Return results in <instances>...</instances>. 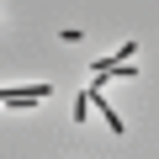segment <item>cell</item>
<instances>
[{"label":"cell","instance_id":"cell-1","mask_svg":"<svg viewBox=\"0 0 159 159\" xmlns=\"http://www.w3.org/2000/svg\"><path fill=\"white\" fill-rule=\"evenodd\" d=\"M138 74V43H122L117 58H96L90 64V80L96 85H106V80H133Z\"/></svg>","mask_w":159,"mask_h":159},{"label":"cell","instance_id":"cell-2","mask_svg":"<svg viewBox=\"0 0 159 159\" xmlns=\"http://www.w3.org/2000/svg\"><path fill=\"white\" fill-rule=\"evenodd\" d=\"M53 96V85H11V90H0V101H6L11 111L16 106H37V101H48Z\"/></svg>","mask_w":159,"mask_h":159},{"label":"cell","instance_id":"cell-3","mask_svg":"<svg viewBox=\"0 0 159 159\" xmlns=\"http://www.w3.org/2000/svg\"><path fill=\"white\" fill-rule=\"evenodd\" d=\"M90 101H96V106H101V122H106V127H111V133H122V127H127V122H122V117H117V111H111V106H106V96H101V85H96V80H90Z\"/></svg>","mask_w":159,"mask_h":159}]
</instances>
